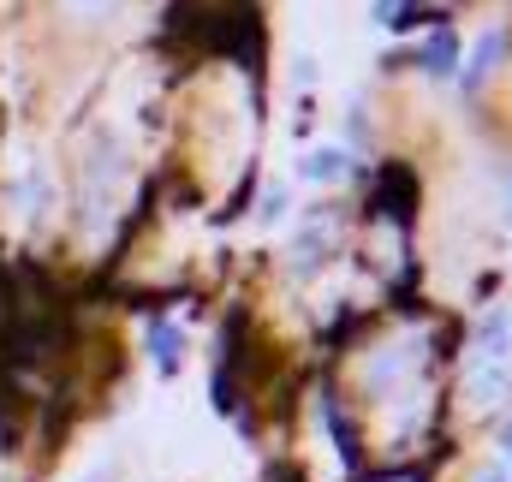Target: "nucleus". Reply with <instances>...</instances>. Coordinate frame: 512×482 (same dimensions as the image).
Instances as JSON below:
<instances>
[{"mask_svg":"<svg viewBox=\"0 0 512 482\" xmlns=\"http://www.w3.org/2000/svg\"><path fill=\"white\" fill-rule=\"evenodd\" d=\"M501 447H507V459H512V423H507V429H501Z\"/></svg>","mask_w":512,"mask_h":482,"instance_id":"nucleus-10","label":"nucleus"},{"mask_svg":"<svg viewBox=\"0 0 512 482\" xmlns=\"http://www.w3.org/2000/svg\"><path fill=\"white\" fill-rule=\"evenodd\" d=\"M507 346H512V316L507 310H495V316L483 322V334H477V352H483L489 363H501L507 358Z\"/></svg>","mask_w":512,"mask_h":482,"instance_id":"nucleus-4","label":"nucleus"},{"mask_svg":"<svg viewBox=\"0 0 512 482\" xmlns=\"http://www.w3.org/2000/svg\"><path fill=\"white\" fill-rule=\"evenodd\" d=\"M501 54H507V30L495 24V30H489V36L477 42V54H471V84H477V78H483V72H489V66L501 60Z\"/></svg>","mask_w":512,"mask_h":482,"instance_id":"nucleus-6","label":"nucleus"},{"mask_svg":"<svg viewBox=\"0 0 512 482\" xmlns=\"http://www.w3.org/2000/svg\"><path fill=\"white\" fill-rule=\"evenodd\" d=\"M376 18H382V24H399V18H405V0H376Z\"/></svg>","mask_w":512,"mask_h":482,"instance_id":"nucleus-8","label":"nucleus"},{"mask_svg":"<svg viewBox=\"0 0 512 482\" xmlns=\"http://www.w3.org/2000/svg\"><path fill=\"white\" fill-rule=\"evenodd\" d=\"M477 482H507V471H483Z\"/></svg>","mask_w":512,"mask_h":482,"instance_id":"nucleus-9","label":"nucleus"},{"mask_svg":"<svg viewBox=\"0 0 512 482\" xmlns=\"http://www.w3.org/2000/svg\"><path fill=\"white\" fill-rule=\"evenodd\" d=\"M423 72H435V78H453V72H459V36H453V30H429V42H423Z\"/></svg>","mask_w":512,"mask_h":482,"instance_id":"nucleus-1","label":"nucleus"},{"mask_svg":"<svg viewBox=\"0 0 512 482\" xmlns=\"http://www.w3.org/2000/svg\"><path fill=\"white\" fill-rule=\"evenodd\" d=\"M298 173H304V179H346V173H352V155H346V149H310V155L298 161Z\"/></svg>","mask_w":512,"mask_h":482,"instance_id":"nucleus-2","label":"nucleus"},{"mask_svg":"<svg viewBox=\"0 0 512 482\" xmlns=\"http://www.w3.org/2000/svg\"><path fill=\"white\" fill-rule=\"evenodd\" d=\"M292 250H298V262H292V268H298V274H310V268L328 256V227H310V233H298V244H292Z\"/></svg>","mask_w":512,"mask_h":482,"instance_id":"nucleus-5","label":"nucleus"},{"mask_svg":"<svg viewBox=\"0 0 512 482\" xmlns=\"http://www.w3.org/2000/svg\"><path fill=\"white\" fill-rule=\"evenodd\" d=\"M179 346H185V334H179L173 322H155V328H149V352H155V369H161V375L179 369Z\"/></svg>","mask_w":512,"mask_h":482,"instance_id":"nucleus-3","label":"nucleus"},{"mask_svg":"<svg viewBox=\"0 0 512 482\" xmlns=\"http://www.w3.org/2000/svg\"><path fill=\"white\" fill-rule=\"evenodd\" d=\"M507 203H512V191H507Z\"/></svg>","mask_w":512,"mask_h":482,"instance_id":"nucleus-11","label":"nucleus"},{"mask_svg":"<svg viewBox=\"0 0 512 482\" xmlns=\"http://www.w3.org/2000/svg\"><path fill=\"white\" fill-rule=\"evenodd\" d=\"M507 387H512V375L501 369V363H489V369H483V375L471 381V393H477L483 405H495V399H507Z\"/></svg>","mask_w":512,"mask_h":482,"instance_id":"nucleus-7","label":"nucleus"}]
</instances>
